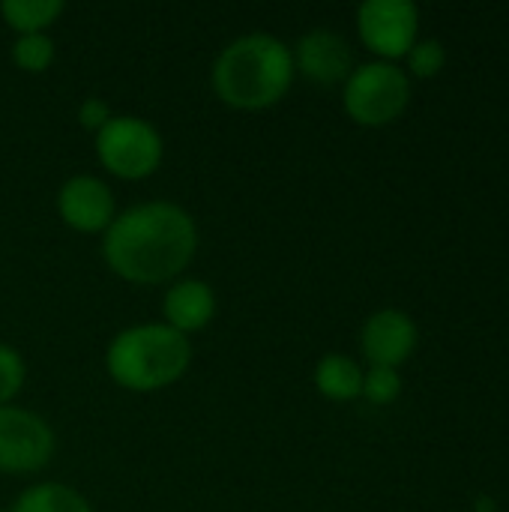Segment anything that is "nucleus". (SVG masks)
Here are the masks:
<instances>
[{
	"instance_id": "5",
	"label": "nucleus",
	"mask_w": 509,
	"mask_h": 512,
	"mask_svg": "<svg viewBox=\"0 0 509 512\" xmlns=\"http://www.w3.org/2000/svg\"><path fill=\"white\" fill-rule=\"evenodd\" d=\"M411 102V78L402 66L387 60H372L354 66L342 84L345 114L360 126H387L405 114Z\"/></svg>"
},
{
	"instance_id": "3",
	"label": "nucleus",
	"mask_w": 509,
	"mask_h": 512,
	"mask_svg": "<svg viewBox=\"0 0 509 512\" xmlns=\"http://www.w3.org/2000/svg\"><path fill=\"white\" fill-rule=\"evenodd\" d=\"M192 366V339L162 321L132 324L114 333L105 351L108 378L129 393L174 387Z\"/></svg>"
},
{
	"instance_id": "7",
	"label": "nucleus",
	"mask_w": 509,
	"mask_h": 512,
	"mask_svg": "<svg viewBox=\"0 0 509 512\" xmlns=\"http://www.w3.org/2000/svg\"><path fill=\"white\" fill-rule=\"evenodd\" d=\"M357 33L378 60H399L420 39V9L411 0H366L357 9Z\"/></svg>"
},
{
	"instance_id": "1",
	"label": "nucleus",
	"mask_w": 509,
	"mask_h": 512,
	"mask_svg": "<svg viewBox=\"0 0 509 512\" xmlns=\"http://www.w3.org/2000/svg\"><path fill=\"white\" fill-rule=\"evenodd\" d=\"M198 252V225L174 201H141L114 216L102 258L129 285H171Z\"/></svg>"
},
{
	"instance_id": "9",
	"label": "nucleus",
	"mask_w": 509,
	"mask_h": 512,
	"mask_svg": "<svg viewBox=\"0 0 509 512\" xmlns=\"http://www.w3.org/2000/svg\"><path fill=\"white\" fill-rule=\"evenodd\" d=\"M294 57V72L303 75L312 84L330 87V84H345L348 75L354 72V48L351 42L327 27H315L297 39L291 48Z\"/></svg>"
},
{
	"instance_id": "8",
	"label": "nucleus",
	"mask_w": 509,
	"mask_h": 512,
	"mask_svg": "<svg viewBox=\"0 0 509 512\" xmlns=\"http://www.w3.org/2000/svg\"><path fill=\"white\" fill-rule=\"evenodd\" d=\"M57 216L78 234H105L117 216V201L102 177L75 174L57 189Z\"/></svg>"
},
{
	"instance_id": "20",
	"label": "nucleus",
	"mask_w": 509,
	"mask_h": 512,
	"mask_svg": "<svg viewBox=\"0 0 509 512\" xmlns=\"http://www.w3.org/2000/svg\"><path fill=\"white\" fill-rule=\"evenodd\" d=\"M0 512H3V510H0Z\"/></svg>"
},
{
	"instance_id": "18",
	"label": "nucleus",
	"mask_w": 509,
	"mask_h": 512,
	"mask_svg": "<svg viewBox=\"0 0 509 512\" xmlns=\"http://www.w3.org/2000/svg\"><path fill=\"white\" fill-rule=\"evenodd\" d=\"M24 381H27L24 357L12 345H3L0 342V408L3 405H12V399L21 393Z\"/></svg>"
},
{
	"instance_id": "10",
	"label": "nucleus",
	"mask_w": 509,
	"mask_h": 512,
	"mask_svg": "<svg viewBox=\"0 0 509 512\" xmlns=\"http://www.w3.org/2000/svg\"><path fill=\"white\" fill-rule=\"evenodd\" d=\"M417 342H420V330L414 318L402 309H378L375 315L366 318L360 330V351L369 360V366L399 369L402 363L411 360Z\"/></svg>"
},
{
	"instance_id": "19",
	"label": "nucleus",
	"mask_w": 509,
	"mask_h": 512,
	"mask_svg": "<svg viewBox=\"0 0 509 512\" xmlns=\"http://www.w3.org/2000/svg\"><path fill=\"white\" fill-rule=\"evenodd\" d=\"M78 123L87 129V132H99L111 117H114V111H111V105L102 99V96H87V99H81V105H78Z\"/></svg>"
},
{
	"instance_id": "16",
	"label": "nucleus",
	"mask_w": 509,
	"mask_h": 512,
	"mask_svg": "<svg viewBox=\"0 0 509 512\" xmlns=\"http://www.w3.org/2000/svg\"><path fill=\"white\" fill-rule=\"evenodd\" d=\"M402 393V375L399 369H384V366H369V372H363V390L360 396H366V402L372 405H393Z\"/></svg>"
},
{
	"instance_id": "2",
	"label": "nucleus",
	"mask_w": 509,
	"mask_h": 512,
	"mask_svg": "<svg viewBox=\"0 0 509 512\" xmlns=\"http://www.w3.org/2000/svg\"><path fill=\"white\" fill-rule=\"evenodd\" d=\"M297 72L291 45L273 33H243L213 60L210 87L219 102L237 111H264L285 99Z\"/></svg>"
},
{
	"instance_id": "12",
	"label": "nucleus",
	"mask_w": 509,
	"mask_h": 512,
	"mask_svg": "<svg viewBox=\"0 0 509 512\" xmlns=\"http://www.w3.org/2000/svg\"><path fill=\"white\" fill-rule=\"evenodd\" d=\"M315 387L330 402H351L363 390V369L348 354H324L315 366Z\"/></svg>"
},
{
	"instance_id": "17",
	"label": "nucleus",
	"mask_w": 509,
	"mask_h": 512,
	"mask_svg": "<svg viewBox=\"0 0 509 512\" xmlns=\"http://www.w3.org/2000/svg\"><path fill=\"white\" fill-rule=\"evenodd\" d=\"M405 57H408V69L417 78H435L444 69V63H447V48H444L441 39L426 36V39H417Z\"/></svg>"
},
{
	"instance_id": "15",
	"label": "nucleus",
	"mask_w": 509,
	"mask_h": 512,
	"mask_svg": "<svg viewBox=\"0 0 509 512\" xmlns=\"http://www.w3.org/2000/svg\"><path fill=\"white\" fill-rule=\"evenodd\" d=\"M12 63L21 72L39 75L54 63V39L48 33H27V36H15L12 42Z\"/></svg>"
},
{
	"instance_id": "14",
	"label": "nucleus",
	"mask_w": 509,
	"mask_h": 512,
	"mask_svg": "<svg viewBox=\"0 0 509 512\" xmlns=\"http://www.w3.org/2000/svg\"><path fill=\"white\" fill-rule=\"evenodd\" d=\"M63 0H3L0 18L15 30V36L27 33H48L51 24L63 15Z\"/></svg>"
},
{
	"instance_id": "13",
	"label": "nucleus",
	"mask_w": 509,
	"mask_h": 512,
	"mask_svg": "<svg viewBox=\"0 0 509 512\" xmlns=\"http://www.w3.org/2000/svg\"><path fill=\"white\" fill-rule=\"evenodd\" d=\"M9 512H93L90 501L63 483H36L27 486Z\"/></svg>"
},
{
	"instance_id": "6",
	"label": "nucleus",
	"mask_w": 509,
	"mask_h": 512,
	"mask_svg": "<svg viewBox=\"0 0 509 512\" xmlns=\"http://www.w3.org/2000/svg\"><path fill=\"white\" fill-rule=\"evenodd\" d=\"M54 447L57 438L45 417L18 405L0 408V474H39L54 459Z\"/></svg>"
},
{
	"instance_id": "4",
	"label": "nucleus",
	"mask_w": 509,
	"mask_h": 512,
	"mask_svg": "<svg viewBox=\"0 0 509 512\" xmlns=\"http://www.w3.org/2000/svg\"><path fill=\"white\" fill-rule=\"evenodd\" d=\"M93 150L99 165L120 180H147L165 159L159 129L138 114H114L93 135Z\"/></svg>"
},
{
	"instance_id": "11",
	"label": "nucleus",
	"mask_w": 509,
	"mask_h": 512,
	"mask_svg": "<svg viewBox=\"0 0 509 512\" xmlns=\"http://www.w3.org/2000/svg\"><path fill=\"white\" fill-rule=\"evenodd\" d=\"M216 318V294L204 279H177L162 297V324L183 336L201 333Z\"/></svg>"
}]
</instances>
